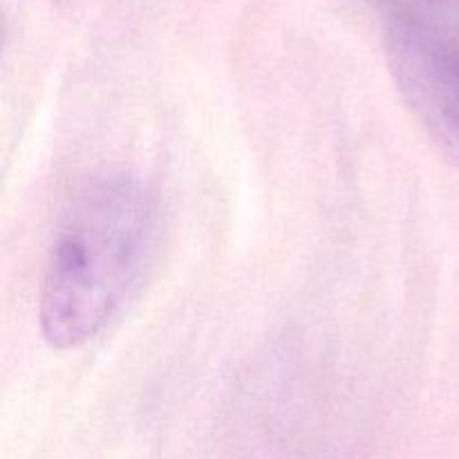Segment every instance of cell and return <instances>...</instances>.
Masks as SVG:
<instances>
[{
	"label": "cell",
	"mask_w": 459,
	"mask_h": 459,
	"mask_svg": "<svg viewBox=\"0 0 459 459\" xmlns=\"http://www.w3.org/2000/svg\"><path fill=\"white\" fill-rule=\"evenodd\" d=\"M155 233V200L128 173L94 178L54 231L40 290V330L54 348L94 339L137 282Z\"/></svg>",
	"instance_id": "1"
},
{
	"label": "cell",
	"mask_w": 459,
	"mask_h": 459,
	"mask_svg": "<svg viewBox=\"0 0 459 459\" xmlns=\"http://www.w3.org/2000/svg\"><path fill=\"white\" fill-rule=\"evenodd\" d=\"M385 56L412 115L459 160V49L421 18L402 13L385 31Z\"/></svg>",
	"instance_id": "2"
}]
</instances>
